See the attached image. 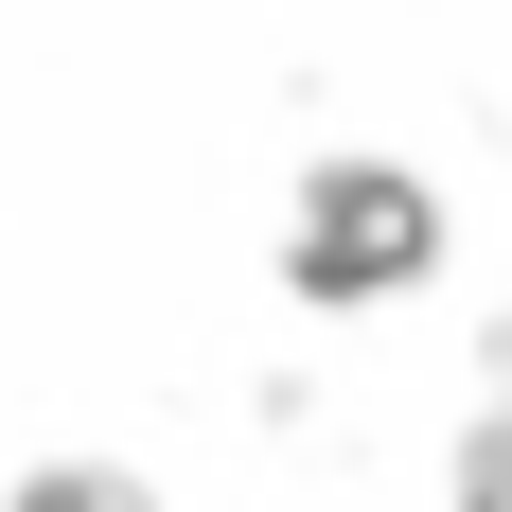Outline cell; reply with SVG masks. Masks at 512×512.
I'll use <instances>...</instances> for the list:
<instances>
[{"label": "cell", "instance_id": "obj_1", "mask_svg": "<svg viewBox=\"0 0 512 512\" xmlns=\"http://www.w3.org/2000/svg\"><path fill=\"white\" fill-rule=\"evenodd\" d=\"M424 248H442V230H424V195L389 177V159H336V177L301 195V230H283V265H301L318 301H371V283H407Z\"/></svg>", "mask_w": 512, "mask_h": 512}, {"label": "cell", "instance_id": "obj_2", "mask_svg": "<svg viewBox=\"0 0 512 512\" xmlns=\"http://www.w3.org/2000/svg\"><path fill=\"white\" fill-rule=\"evenodd\" d=\"M18 512H142V495H124V477H36Z\"/></svg>", "mask_w": 512, "mask_h": 512}]
</instances>
